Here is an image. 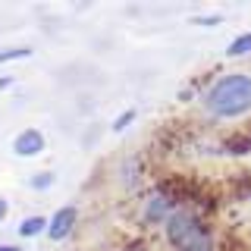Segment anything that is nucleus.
<instances>
[{"label": "nucleus", "mask_w": 251, "mask_h": 251, "mask_svg": "<svg viewBox=\"0 0 251 251\" xmlns=\"http://www.w3.org/2000/svg\"><path fill=\"white\" fill-rule=\"evenodd\" d=\"M207 110L217 116H242L251 110V75H226L207 91Z\"/></svg>", "instance_id": "f257e3e1"}, {"label": "nucleus", "mask_w": 251, "mask_h": 251, "mask_svg": "<svg viewBox=\"0 0 251 251\" xmlns=\"http://www.w3.org/2000/svg\"><path fill=\"white\" fill-rule=\"evenodd\" d=\"M198 235H204V229H201V223L188 214V210H173V214L167 217V239L173 242V245L185 248L188 242H195Z\"/></svg>", "instance_id": "f03ea898"}, {"label": "nucleus", "mask_w": 251, "mask_h": 251, "mask_svg": "<svg viewBox=\"0 0 251 251\" xmlns=\"http://www.w3.org/2000/svg\"><path fill=\"white\" fill-rule=\"evenodd\" d=\"M13 151L19 154V157H35V154H41L44 151V135L38 129H25V132H19L13 141Z\"/></svg>", "instance_id": "7ed1b4c3"}, {"label": "nucleus", "mask_w": 251, "mask_h": 251, "mask_svg": "<svg viewBox=\"0 0 251 251\" xmlns=\"http://www.w3.org/2000/svg\"><path fill=\"white\" fill-rule=\"evenodd\" d=\"M75 229V207H60L57 214L50 217V226H47V235L50 239H66L69 232Z\"/></svg>", "instance_id": "20e7f679"}, {"label": "nucleus", "mask_w": 251, "mask_h": 251, "mask_svg": "<svg viewBox=\"0 0 251 251\" xmlns=\"http://www.w3.org/2000/svg\"><path fill=\"white\" fill-rule=\"evenodd\" d=\"M173 214V198L167 192H157L151 201H148V207H145V217L148 220H163L167 223V217Z\"/></svg>", "instance_id": "39448f33"}, {"label": "nucleus", "mask_w": 251, "mask_h": 251, "mask_svg": "<svg viewBox=\"0 0 251 251\" xmlns=\"http://www.w3.org/2000/svg\"><path fill=\"white\" fill-rule=\"evenodd\" d=\"M47 226H50L47 220H41V217H28V220H22V226H19V235H22V239H31V235L44 232Z\"/></svg>", "instance_id": "423d86ee"}, {"label": "nucleus", "mask_w": 251, "mask_h": 251, "mask_svg": "<svg viewBox=\"0 0 251 251\" xmlns=\"http://www.w3.org/2000/svg\"><path fill=\"white\" fill-rule=\"evenodd\" d=\"M226 53H229V57H242V53H251V31H245V35L235 38Z\"/></svg>", "instance_id": "0eeeda50"}, {"label": "nucleus", "mask_w": 251, "mask_h": 251, "mask_svg": "<svg viewBox=\"0 0 251 251\" xmlns=\"http://www.w3.org/2000/svg\"><path fill=\"white\" fill-rule=\"evenodd\" d=\"M179 251H214V242H210V235L204 232V235H198L195 242H188V245L179 248Z\"/></svg>", "instance_id": "6e6552de"}, {"label": "nucleus", "mask_w": 251, "mask_h": 251, "mask_svg": "<svg viewBox=\"0 0 251 251\" xmlns=\"http://www.w3.org/2000/svg\"><path fill=\"white\" fill-rule=\"evenodd\" d=\"M31 57L28 47H10V50H0V63H10V60H25Z\"/></svg>", "instance_id": "1a4fd4ad"}, {"label": "nucleus", "mask_w": 251, "mask_h": 251, "mask_svg": "<svg viewBox=\"0 0 251 251\" xmlns=\"http://www.w3.org/2000/svg\"><path fill=\"white\" fill-rule=\"evenodd\" d=\"M47 182H53V176H50V173H41V176L35 179V188H44Z\"/></svg>", "instance_id": "9d476101"}, {"label": "nucleus", "mask_w": 251, "mask_h": 251, "mask_svg": "<svg viewBox=\"0 0 251 251\" xmlns=\"http://www.w3.org/2000/svg\"><path fill=\"white\" fill-rule=\"evenodd\" d=\"M129 120H132V113H126V116H120V120H116V126H113V129H123V126L129 123Z\"/></svg>", "instance_id": "9b49d317"}, {"label": "nucleus", "mask_w": 251, "mask_h": 251, "mask_svg": "<svg viewBox=\"0 0 251 251\" xmlns=\"http://www.w3.org/2000/svg\"><path fill=\"white\" fill-rule=\"evenodd\" d=\"M6 210H10V207H6V201H3V198H0V223H3V217H6Z\"/></svg>", "instance_id": "f8f14e48"}, {"label": "nucleus", "mask_w": 251, "mask_h": 251, "mask_svg": "<svg viewBox=\"0 0 251 251\" xmlns=\"http://www.w3.org/2000/svg\"><path fill=\"white\" fill-rule=\"evenodd\" d=\"M0 251H19L16 245H0Z\"/></svg>", "instance_id": "ddd939ff"}]
</instances>
